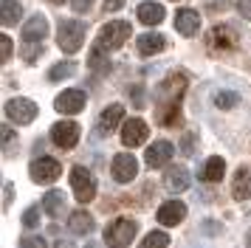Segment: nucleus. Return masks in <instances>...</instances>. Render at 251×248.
Segmentation results:
<instances>
[{
    "label": "nucleus",
    "instance_id": "7ed1b4c3",
    "mask_svg": "<svg viewBox=\"0 0 251 248\" xmlns=\"http://www.w3.org/2000/svg\"><path fill=\"white\" fill-rule=\"evenodd\" d=\"M57 43L65 54H76L85 43V25L76 20H62L57 28Z\"/></svg>",
    "mask_w": 251,
    "mask_h": 248
},
{
    "label": "nucleus",
    "instance_id": "c9c22d12",
    "mask_svg": "<svg viewBox=\"0 0 251 248\" xmlns=\"http://www.w3.org/2000/svg\"><path fill=\"white\" fill-rule=\"evenodd\" d=\"M12 183H6V186H3V195H6V198H3V206H9V203H12Z\"/></svg>",
    "mask_w": 251,
    "mask_h": 248
},
{
    "label": "nucleus",
    "instance_id": "a878e982",
    "mask_svg": "<svg viewBox=\"0 0 251 248\" xmlns=\"http://www.w3.org/2000/svg\"><path fill=\"white\" fill-rule=\"evenodd\" d=\"M167 246H170V237L164 234V231H150L138 248H167Z\"/></svg>",
    "mask_w": 251,
    "mask_h": 248
},
{
    "label": "nucleus",
    "instance_id": "a211bd4d",
    "mask_svg": "<svg viewBox=\"0 0 251 248\" xmlns=\"http://www.w3.org/2000/svg\"><path fill=\"white\" fill-rule=\"evenodd\" d=\"M231 195L237 200H249L251 198V169L249 167H240L234 180H231Z\"/></svg>",
    "mask_w": 251,
    "mask_h": 248
},
{
    "label": "nucleus",
    "instance_id": "7c9ffc66",
    "mask_svg": "<svg viewBox=\"0 0 251 248\" xmlns=\"http://www.w3.org/2000/svg\"><path fill=\"white\" fill-rule=\"evenodd\" d=\"M9 56H12V40L3 34V37H0V59H3V62H9Z\"/></svg>",
    "mask_w": 251,
    "mask_h": 248
},
{
    "label": "nucleus",
    "instance_id": "e433bc0d",
    "mask_svg": "<svg viewBox=\"0 0 251 248\" xmlns=\"http://www.w3.org/2000/svg\"><path fill=\"white\" fill-rule=\"evenodd\" d=\"M12 127H3V141H6V144H9V141H12Z\"/></svg>",
    "mask_w": 251,
    "mask_h": 248
},
{
    "label": "nucleus",
    "instance_id": "cd10ccee",
    "mask_svg": "<svg viewBox=\"0 0 251 248\" xmlns=\"http://www.w3.org/2000/svg\"><path fill=\"white\" fill-rule=\"evenodd\" d=\"M240 101V96L237 93H228V90H223V93H217L215 96V104L220 107V110H228V107H234Z\"/></svg>",
    "mask_w": 251,
    "mask_h": 248
},
{
    "label": "nucleus",
    "instance_id": "2eb2a0df",
    "mask_svg": "<svg viewBox=\"0 0 251 248\" xmlns=\"http://www.w3.org/2000/svg\"><path fill=\"white\" fill-rule=\"evenodd\" d=\"M122 116H125V107H122V104H110V107H104V113L99 116V124H96V133L102 135V138L104 135H110V130L119 127Z\"/></svg>",
    "mask_w": 251,
    "mask_h": 248
},
{
    "label": "nucleus",
    "instance_id": "6ab92c4d",
    "mask_svg": "<svg viewBox=\"0 0 251 248\" xmlns=\"http://www.w3.org/2000/svg\"><path fill=\"white\" fill-rule=\"evenodd\" d=\"M164 45H167L164 34H141L138 37V54L152 56V54H158V51H164Z\"/></svg>",
    "mask_w": 251,
    "mask_h": 248
},
{
    "label": "nucleus",
    "instance_id": "412c9836",
    "mask_svg": "<svg viewBox=\"0 0 251 248\" xmlns=\"http://www.w3.org/2000/svg\"><path fill=\"white\" fill-rule=\"evenodd\" d=\"M136 14L144 25H158V23L164 20V6H161V3H141Z\"/></svg>",
    "mask_w": 251,
    "mask_h": 248
},
{
    "label": "nucleus",
    "instance_id": "f8f14e48",
    "mask_svg": "<svg viewBox=\"0 0 251 248\" xmlns=\"http://www.w3.org/2000/svg\"><path fill=\"white\" fill-rule=\"evenodd\" d=\"M198 28H201V14L195 9H178V14H175V31L183 34V37H192V34H198Z\"/></svg>",
    "mask_w": 251,
    "mask_h": 248
},
{
    "label": "nucleus",
    "instance_id": "f704fd0d",
    "mask_svg": "<svg viewBox=\"0 0 251 248\" xmlns=\"http://www.w3.org/2000/svg\"><path fill=\"white\" fill-rule=\"evenodd\" d=\"M125 6V0H104V11H119Z\"/></svg>",
    "mask_w": 251,
    "mask_h": 248
},
{
    "label": "nucleus",
    "instance_id": "4be33fe9",
    "mask_svg": "<svg viewBox=\"0 0 251 248\" xmlns=\"http://www.w3.org/2000/svg\"><path fill=\"white\" fill-rule=\"evenodd\" d=\"M20 17H23V6L17 0H3L0 3V20H3V25H14V23H20Z\"/></svg>",
    "mask_w": 251,
    "mask_h": 248
},
{
    "label": "nucleus",
    "instance_id": "1a4fd4ad",
    "mask_svg": "<svg viewBox=\"0 0 251 248\" xmlns=\"http://www.w3.org/2000/svg\"><path fill=\"white\" fill-rule=\"evenodd\" d=\"M209 48L215 51V54H226V51H234L237 48V31L231 28V25H217L215 31L209 34Z\"/></svg>",
    "mask_w": 251,
    "mask_h": 248
},
{
    "label": "nucleus",
    "instance_id": "39448f33",
    "mask_svg": "<svg viewBox=\"0 0 251 248\" xmlns=\"http://www.w3.org/2000/svg\"><path fill=\"white\" fill-rule=\"evenodd\" d=\"M71 189L79 203H88L96 198V178L85 167H74L71 169Z\"/></svg>",
    "mask_w": 251,
    "mask_h": 248
},
{
    "label": "nucleus",
    "instance_id": "b1692460",
    "mask_svg": "<svg viewBox=\"0 0 251 248\" xmlns=\"http://www.w3.org/2000/svg\"><path fill=\"white\" fill-rule=\"evenodd\" d=\"M62 206H65V195L62 192H48L46 198H43V212L48 217H59L62 214Z\"/></svg>",
    "mask_w": 251,
    "mask_h": 248
},
{
    "label": "nucleus",
    "instance_id": "c756f323",
    "mask_svg": "<svg viewBox=\"0 0 251 248\" xmlns=\"http://www.w3.org/2000/svg\"><path fill=\"white\" fill-rule=\"evenodd\" d=\"M37 223H40V212H37L34 206H31V209H25V214H23V225H25V228H34Z\"/></svg>",
    "mask_w": 251,
    "mask_h": 248
},
{
    "label": "nucleus",
    "instance_id": "6e6552de",
    "mask_svg": "<svg viewBox=\"0 0 251 248\" xmlns=\"http://www.w3.org/2000/svg\"><path fill=\"white\" fill-rule=\"evenodd\" d=\"M51 141L62 149H71L79 141V124L76 122H57L51 127Z\"/></svg>",
    "mask_w": 251,
    "mask_h": 248
},
{
    "label": "nucleus",
    "instance_id": "4c0bfd02",
    "mask_svg": "<svg viewBox=\"0 0 251 248\" xmlns=\"http://www.w3.org/2000/svg\"><path fill=\"white\" fill-rule=\"evenodd\" d=\"M246 243H249V248H251V231H249V234H246Z\"/></svg>",
    "mask_w": 251,
    "mask_h": 248
},
{
    "label": "nucleus",
    "instance_id": "9d476101",
    "mask_svg": "<svg viewBox=\"0 0 251 248\" xmlns=\"http://www.w3.org/2000/svg\"><path fill=\"white\" fill-rule=\"evenodd\" d=\"M147 122L144 119H127L122 127V144L125 147H138L147 141Z\"/></svg>",
    "mask_w": 251,
    "mask_h": 248
},
{
    "label": "nucleus",
    "instance_id": "ea45409f",
    "mask_svg": "<svg viewBox=\"0 0 251 248\" xmlns=\"http://www.w3.org/2000/svg\"><path fill=\"white\" fill-rule=\"evenodd\" d=\"M88 248H91V246H88Z\"/></svg>",
    "mask_w": 251,
    "mask_h": 248
},
{
    "label": "nucleus",
    "instance_id": "58836bf2",
    "mask_svg": "<svg viewBox=\"0 0 251 248\" xmlns=\"http://www.w3.org/2000/svg\"><path fill=\"white\" fill-rule=\"evenodd\" d=\"M51 3H65V0H51Z\"/></svg>",
    "mask_w": 251,
    "mask_h": 248
},
{
    "label": "nucleus",
    "instance_id": "423d86ee",
    "mask_svg": "<svg viewBox=\"0 0 251 248\" xmlns=\"http://www.w3.org/2000/svg\"><path fill=\"white\" fill-rule=\"evenodd\" d=\"M28 175L34 183H54V180L62 175V167H59L54 158H37L31 169H28Z\"/></svg>",
    "mask_w": 251,
    "mask_h": 248
},
{
    "label": "nucleus",
    "instance_id": "2f4dec72",
    "mask_svg": "<svg viewBox=\"0 0 251 248\" xmlns=\"http://www.w3.org/2000/svg\"><path fill=\"white\" fill-rule=\"evenodd\" d=\"M20 248H46V240L43 237H23Z\"/></svg>",
    "mask_w": 251,
    "mask_h": 248
},
{
    "label": "nucleus",
    "instance_id": "f3484780",
    "mask_svg": "<svg viewBox=\"0 0 251 248\" xmlns=\"http://www.w3.org/2000/svg\"><path fill=\"white\" fill-rule=\"evenodd\" d=\"M186 217V206L181 200H167L158 209V223L161 225H178Z\"/></svg>",
    "mask_w": 251,
    "mask_h": 248
},
{
    "label": "nucleus",
    "instance_id": "20e7f679",
    "mask_svg": "<svg viewBox=\"0 0 251 248\" xmlns=\"http://www.w3.org/2000/svg\"><path fill=\"white\" fill-rule=\"evenodd\" d=\"M130 34H133V25L125 20H113L107 23L102 31H99V48H104V51H113V48H122L125 45V40H130Z\"/></svg>",
    "mask_w": 251,
    "mask_h": 248
},
{
    "label": "nucleus",
    "instance_id": "5701e85b",
    "mask_svg": "<svg viewBox=\"0 0 251 248\" xmlns=\"http://www.w3.org/2000/svg\"><path fill=\"white\" fill-rule=\"evenodd\" d=\"M68 225H71V231H74V234H91V231H93V217L79 209V212L71 214Z\"/></svg>",
    "mask_w": 251,
    "mask_h": 248
},
{
    "label": "nucleus",
    "instance_id": "ddd939ff",
    "mask_svg": "<svg viewBox=\"0 0 251 248\" xmlns=\"http://www.w3.org/2000/svg\"><path fill=\"white\" fill-rule=\"evenodd\" d=\"M172 152H175V147H172L170 141H155V144L147 149L144 161H147L150 169H158V167H164V164H170Z\"/></svg>",
    "mask_w": 251,
    "mask_h": 248
},
{
    "label": "nucleus",
    "instance_id": "bb28decb",
    "mask_svg": "<svg viewBox=\"0 0 251 248\" xmlns=\"http://www.w3.org/2000/svg\"><path fill=\"white\" fill-rule=\"evenodd\" d=\"M74 74H76V65H74V62H59V65H54L51 71H48V79H51V82H57V79L74 76Z\"/></svg>",
    "mask_w": 251,
    "mask_h": 248
},
{
    "label": "nucleus",
    "instance_id": "9b49d317",
    "mask_svg": "<svg viewBox=\"0 0 251 248\" xmlns=\"http://www.w3.org/2000/svg\"><path fill=\"white\" fill-rule=\"evenodd\" d=\"M136 175H138V161L130 152H119L113 158V178L119 183H130Z\"/></svg>",
    "mask_w": 251,
    "mask_h": 248
},
{
    "label": "nucleus",
    "instance_id": "4468645a",
    "mask_svg": "<svg viewBox=\"0 0 251 248\" xmlns=\"http://www.w3.org/2000/svg\"><path fill=\"white\" fill-rule=\"evenodd\" d=\"M54 107L59 113H79L85 107V90H65V93H59L57 101H54Z\"/></svg>",
    "mask_w": 251,
    "mask_h": 248
},
{
    "label": "nucleus",
    "instance_id": "dca6fc26",
    "mask_svg": "<svg viewBox=\"0 0 251 248\" xmlns=\"http://www.w3.org/2000/svg\"><path fill=\"white\" fill-rule=\"evenodd\" d=\"M48 34V20L43 17V14H37V17H31V20L23 25V40L31 45H40L43 40H46Z\"/></svg>",
    "mask_w": 251,
    "mask_h": 248
},
{
    "label": "nucleus",
    "instance_id": "0eeeda50",
    "mask_svg": "<svg viewBox=\"0 0 251 248\" xmlns=\"http://www.w3.org/2000/svg\"><path fill=\"white\" fill-rule=\"evenodd\" d=\"M6 116L14 124H31L37 119V104L31 99H12L6 101Z\"/></svg>",
    "mask_w": 251,
    "mask_h": 248
},
{
    "label": "nucleus",
    "instance_id": "f03ea898",
    "mask_svg": "<svg viewBox=\"0 0 251 248\" xmlns=\"http://www.w3.org/2000/svg\"><path fill=\"white\" fill-rule=\"evenodd\" d=\"M136 231H138L136 220H130V217H119V220H113V223L104 228V243L113 246V248H125V246L133 243Z\"/></svg>",
    "mask_w": 251,
    "mask_h": 248
},
{
    "label": "nucleus",
    "instance_id": "aec40b11",
    "mask_svg": "<svg viewBox=\"0 0 251 248\" xmlns=\"http://www.w3.org/2000/svg\"><path fill=\"white\" fill-rule=\"evenodd\" d=\"M164 183H167L170 192H183L186 186H189V172H186L183 167H172V169H167Z\"/></svg>",
    "mask_w": 251,
    "mask_h": 248
},
{
    "label": "nucleus",
    "instance_id": "72a5a7b5",
    "mask_svg": "<svg viewBox=\"0 0 251 248\" xmlns=\"http://www.w3.org/2000/svg\"><path fill=\"white\" fill-rule=\"evenodd\" d=\"M71 6H74V11H88L93 6V0H71Z\"/></svg>",
    "mask_w": 251,
    "mask_h": 248
},
{
    "label": "nucleus",
    "instance_id": "c85d7f7f",
    "mask_svg": "<svg viewBox=\"0 0 251 248\" xmlns=\"http://www.w3.org/2000/svg\"><path fill=\"white\" fill-rule=\"evenodd\" d=\"M107 62H110V59H104V48L96 45V48L91 51V65L96 68V71H107Z\"/></svg>",
    "mask_w": 251,
    "mask_h": 248
},
{
    "label": "nucleus",
    "instance_id": "393cba45",
    "mask_svg": "<svg viewBox=\"0 0 251 248\" xmlns=\"http://www.w3.org/2000/svg\"><path fill=\"white\" fill-rule=\"evenodd\" d=\"M223 172H226V164H223V158H209L206 161V167H203V175L201 178L203 180H209V183H215V180H220L223 178Z\"/></svg>",
    "mask_w": 251,
    "mask_h": 248
},
{
    "label": "nucleus",
    "instance_id": "473e14b6",
    "mask_svg": "<svg viewBox=\"0 0 251 248\" xmlns=\"http://www.w3.org/2000/svg\"><path fill=\"white\" fill-rule=\"evenodd\" d=\"M237 11L246 17V20H251V0H240V3H237Z\"/></svg>",
    "mask_w": 251,
    "mask_h": 248
},
{
    "label": "nucleus",
    "instance_id": "f257e3e1",
    "mask_svg": "<svg viewBox=\"0 0 251 248\" xmlns=\"http://www.w3.org/2000/svg\"><path fill=\"white\" fill-rule=\"evenodd\" d=\"M186 90V76L172 74L158 85V122L161 124H175L178 122V101Z\"/></svg>",
    "mask_w": 251,
    "mask_h": 248
}]
</instances>
